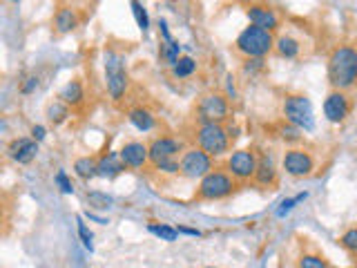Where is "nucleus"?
I'll return each instance as SVG.
<instances>
[{"label": "nucleus", "instance_id": "nucleus-15", "mask_svg": "<svg viewBox=\"0 0 357 268\" xmlns=\"http://www.w3.org/2000/svg\"><path fill=\"white\" fill-rule=\"evenodd\" d=\"M119 155L123 159L125 168L130 170H143L150 164V148L143 141H128L123 143V148L119 150Z\"/></svg>", "mask_w": 357, "mask_h": 268}, {"label": "nucleus", "instance_id": "nucleus-19", "mask_svg": "<svg viewBox=\"0 0 357 268\" xmlns=\"http://www.w3.org/2000/svg\"><path fill=\"white\" fill-rule=\"evenodd\" d=\"M125 164L119 152H105L99 157V177L101 179H117L125 173Z\"/></svg>", "mask_w": 357, "mask_h": 268}, {"label": "nucleus", "instance_id": "nucleus-20", "mask_svg": "<svg viewBox=\"0 0 357 268\" xmlns=\"http://www.w3.org/2000/svg\"><path fill=\"white\" fill-rule=\"evenodd\" d=\"M128 121L136 127L139 132H152L156 127V116L148 110V107H132V110L128 112Z\"/></svg>", "mask_w": 357, "mask_h": 268}, {"label": "nucleus", "instance_id": "nucleus-30", "mask_svg": "<svg viewBox=\"0 0 357 268\" xmlns=\"http://www.w3.org/2000/svg\"><path fill=\"white\" fill-rule=\"evenodd\" d=\"M277 134L283 143H299L301 141V130H297V127L290 123H281L277 127Z\"/></svg>", "mask_w": 357, "mask_h": 268}, {"label": "nucleus", "instance_id": "nucleus-5", "mask_svg": "<svg viewBox=\"0 0 357 268\" xmlns=\"http://www.w3.org/2000/svg\"><path fill=\"white\" fill-rule=\"evenodd\" d=\"M237 190V181L226 168H215L213 173L206 175L199 181L194 199L197 201H224L228 197H233V192Z\"/></svg>", "mask_w": 357, "mask_h": 268}, {"label": "nucleus", "instance_id": "nucleus-39", "mask_svg": "<svg viewBox=\"0 0 357 268\" xmlns=\"http://www.w3.org/2000/svg\"><path fill=\"white\" fill-rule=\"evenodd\" d=\"M29 136L34 139L36 143L45 141V136H47V130H45V125H31V127H29Z\"/></svg>", "mask_w": 357, "mask_h": 268}, {"label": "nucleus", "instance_id": "nucleus-28", "mask_svg": "<svg viewBox=\"0 0 357 268\" xmlns=\"http://www.w3.org/2000/svg\"><path fill=\"white\" fill-rule=\"evenodd\" d=\"M88 203L92 208H97V210H105V208H110L114 199L108 195V192H101V190H88V195H85Z\"/></svg>", "mask_w": 357, "mask_h": 268}, {"label": "nucleus", "instance_id": "nucleus-38", "mask_svg": "<svg viewBox=\"0 0 357 268\" xmlns=\"http://www.w3.org/2000/svg\"><path fill=\"white\" fill-rule=\"evenodd\" d=\"M226 96H228V101H237V96H239L233 74H228V77H226Z\"/></svg>", "mask_w": 357, "mask_h": 268}, {"label": "nucleus", "instance_id": "nucleus-41", "mask_svg": "<svg viewBox=\"0 0 357 268\" xmlns=\"http://www.w3.org/2000/svg\"><path fill=\"white\" fill-rule=\"evenodd\" d=\"M226 130H228V134H230V139H233V141L239 136V125H226Z\"/></svg>", "mask_w": 357, "mask_h": 268}, {"label": "nucleus", "instance_id": "nucleus-34", "mask_svg": "<svg viewBox=\"0 0 357 268\" xmlns=\"http://www.w3.org/2000/svg\"><path fill=\"white\" fill-rule=\"evenodd\" d=\"M156 173L161 175H181V164H178V159H165V161H159V164L152 166Z\"/></svg>", "mask_w": 357, "mask_h": 268}, {"label": "nucleus", "instance_id": "nucleus-21", "mask_svg": "<svg viewBox=\"0 0 357 268\" xmlns=\"http://www.w3.org/2000/svg\"><path fill=\"white\" fill-rule=\"evenodd\" d=\"M275 54L286 61H295L301 54V40L290 34H281L275 40Z\"/></svg>", "mask_w": 357, "mask_h": 268}, {"label": "nucleus", "instance_id": "nucleus-14", "mask_svg": "<svg viewBox=\"0 0 357 268\" xmlns=\"http://www.w3.org/2000/svg\"><path fill=\"white\" fill-rule=\"evenodd\" d=\"M38 145L31 136H16L7 143L5 155L9 161H14L16 166H29L31 161L38 157Z\"/></svg>", "mask_w": 357, "mask_h": 268}, {"label": "nucleus", "instance_id": "nucleus-45", "mask_svg": "<svg viewBox=\"0 0 357 268\" xmlns=\"http://www.w3.org/2000/svg\"><path fill=\"white\" fill-rule=\"evenodd\" d=\"M355 268H357V266H355Z\"/></svg>", "mask_w": 357, "mask_h": 268}, {"label": "nucleus", "instance_id": "nucleus-2", "mask_svg": "<svg viewBox=\"0 0 357 268\" xmlns=\"http://www.w3.org/2000/svg\"><path fill=\"white\" fill-rule=\"evenodd\" d=\"M275 40L277 36L270 34V31L248 25L239 31V36L235 40V49L244 58H266L268 54L275 52Z\"/></svg>", "mask_w": 357, "mask_h": 268}, {"label": "nucleus", "instance_id": "nucleus-16", "mask_svg": "<svg viewBox=\"0 0 357 268\" xmlns=\"http://www.w3.org/2000/svg\"><path fill=\"white\" fill-rule=\"evenodd\" d=\"M277 177H279V168H277L275 157H272V152H261L255 181L259 186L270 188V186H277Z\"/></svg>", "mask_w": 357, "mask_h": 268}, {"label": "nucleus", "instance_id": "nucleus-17", "mask_svg": "<svg viewBox=\"0 0 357 268\" xmlns=\"http://www.w3.org/2000/svg\"><path fill=\"white\" fill-rule=\"evenodd\" d=\"M81 25V14L76 7L72 5H60L54 14V29L56 34H72Z\"/></svg>", "mask_w": 357, "mask_h": 268}, {"label": "nucleus", "instance_id": "nucleus-35", "mask_svg": "<svg viewBox=\"0 0 357 268\" xmlns=\"http://www.w3.org/2000/svg\"><path fill=\"white\" fill-rule=\"evenodd\" d=\"M76 226H78V237H81L83 246H85L88 251H94V244H92L94 235H92V230L88 228L85 219H83V217H76Z\"/></svg>", "mask_w": 357, "mask_h": 268}, {"label": "nucleus", "instance_id": "nucleus-4", "mask_svg": "<svg viewBox=\"0 0 357 268\" xmlns=\"http://www.w3.org/2000/svg\"><path fill=\"white\" fill-rule=\"evenodd\" d=\"M105 88L114 103L125 99V94L130 90V74L125 68L123 56L117 49H105Z\"/></svg>", "mask_w": 357, "mask_h": 268}, {"label": "nucleus", "instance_id": "nucleus-37", "mask_svg": "<svg viewBox=\"0 0 357 268\" xmlns=\"http://www.w3.org/2000/svg\"><path fill=\"white\" fill-rule=\"evenodd\" d=\"M38 85H40V79H38V74H29V77H25L23 81H20V94H34L38 90Z\"/></svg>", "mask_w": 357, "mask_h": 268}, {"label": "nucleus", "instance_id": "nucleus-24", "mask_svg": "<svg viewBox=\"0 0 357 268\" xmlns=\"http://www.w3.org/2000/svg\"><path fill=\"white\" fill-rule=\"evenodd\" d=\"M172 70V77L176 79V81H183V79H190L192 74L199 70V63H197V58H192V56H181L176 61V65L174 68H170Z\"/></svg>", "mask_w": 357, "mask_h": 268}, {"label": "nucleus", "instance_id": "nucleus-11", "mask_svg": "<svg viewBox=\"0 0 357 268\" xmlns=\"http://www.w3.org/2000/svg\"><path fill=\"white\" fill-rule=\"evenodd\" d=\"M353 112V99L349 92H340V90H331L324 99V116L326 121L333 125H340L351 116Z\"/></svg>", "mask_w": 357, "mask_h": 268}, {"label": "nucleus", "instance_id": "nucleus-1", "mask_svg": "<svg viewBox=\"0 0 357 268\" xmlns=\"http://www.w3.org/2000/svg\"><path fill=\"white\" fill-rule=\"evenodd\" d=\"M326 74L333 90H353L357 85V47L351 42L333 47L326 61Z\"/></svg>", "mask_w": 357, "mask_h": 268}, {"label": "nucleus", "instance_id": "nucleus-3", "mask_svg": "<svg viewBox=\"0 0 357 268\" xmlns=\"http://www.w3.org/2000/svg\"><path fill=\"white\" fill-rule=\"evenodd\" d=\"M192 139H194V145L201 148L204 152L213 159L224 157L230 150V145H233V139H230L226 125L222 123H197Z\"/></svg>", "mask_w": 357, "mask_h": 268}, {"label": "nucleus", "instance_id": "nucleus-9", "mask_svg": "<svg viewBox=\"0 0 357 268\" xmlns=\"http://www.w3.org/2000/svg\"><path fill=\"white\" fill-rule=\"evenodd\" d=\"M178 164H181V177L185 179H199L201 181L206 175H210L213 170L217 168L215 166V159L206 155L201 148H188L185 152L178 159Z\"/></svg>", "mask_w": 357, "mask_h": 268}, {"label": "nucleus", "instance_id": "nucleus-42", "mask_svg": "<svg viewBox=\"0 0 357 268\" xmlns=\"http://www.w3.org/2000/svg\"><path fill=\"white\" fill-rule=\"evenodd\" d=\"M85 217H88V219H92V221H99V223H108V219L97 217V214H92V212H85Z\"/></svg>", "mask_w": 357, "mask_h": 268}, {"label": "nucleus", "instance_id": "nucleus-29", "mask_svg": "<svg viewBox=\"0 0 357 268\" xmlns=\"http://www.w3.org/2000/svg\"><path fill=\"white\" fill-rule=\"evenodd\" d=\"M306 199H308V192H299V195H295V197H288V199H283V201L279 203V208L275 210V214H277L279 219H283V217H286L288 212H292V210H295V208L299 206L301 201H306Z\"/></svg>", "mask_w": 357, "mask_h": 268}, {"label": "nucleus", "instance_id": "nucleus-32", "mask_svg": "<svg viewBox=\"0 0 357 268\" xmlns=\"http://www.w3.org/2000/svg\"><path fill=\"white\" fill-rule=\"evenodd\" d=\"M130 7H132V14H134V18H136V25H139V29L145 34V31L150 29V16H148V9H145L141 3H132Z\"/></svg>", "mask_w": 357, "mask_h": 268}, {"label": "nucleus", "instance_id": "nucleus-6", "mask_svg": "<svg viewBox=\"0 0 357 268\" xmlns=\"http://www.w3.org/2000/svg\"><path fill=\"white\" fill-rule=\"evenodd\" d=\"M281 114L286 123L295 125L301 132L315 130V110L306 94H286L281 103Z\"/></svg>", "mask_w": 357, "mask_h": 268}, {"label": "nucleus", "instance_id": "nucleus-13", "mask_svg": "<svg viewBox=\"0 0 357 268\" xmlns=\"http://www.w3.org/2000/svg\"><path fill=\"white\" fill-rule=\"evenodd\" d=\"M246 16L253 27L270 31V34H275L281 27V18L277 14V9H272L270 5H264V3H250L246 7Z\"/></svg>", "mask_w": 357, "mask_h": 268}, {"label": "nucleus", "instance_id": "nucleus-8", "mask_svg": "<svg viewBox=\"0 0 357 268\" xmlns=\"http://www.w3.org/2000/svg\"><path fill=\"white\" fill-rule=\"evenodd\" d=\"M257 166H259V152L255 148H239L235 152H230L226 159V170L237 184H246V181L255 179L257 175Z\"/></svg>", "mask_w": 357, "mask_h": 268}, {"label": "nucleus", "instance_id": "nucleus-36", "mask_svg": "<svg viewBox=\"0 0 357 268\" xmlns=\"http://www.w3.org/2000/svg\"><path fill=\"white\" fill-rule=\"evenodd\" d=\"M54 184L60 188L63 195H74V184H72V179L67 177L65 170H58L56 177H54Z\"/></svg>", "mask_w": 357, "mask_h": 268}, {"label": "nucleus", "instance_id": "nucleus-33", "mask_svg": "<svg viewBox=\"0 0 357 268\" xmlns=\"http://www.w3.org/2000/svg\"><path fill=\"white\" fill-rule=\"evenodd\" d=\"M266 68V61L264 58H246L244 63H241V72H244V77H257L259 72H264Z\"/></svg>", "mask_w": 357, "mask_h": 268}, {"label": "nucleus", "instance_id": "nucleus-31", "mask_svg": "<svg viewBox=\"0 0 357 268\" xmlns=\"http://www.w3.org/2000/svg\"><path fill=\"white\" fill-rule=\"evenodd\" d=\"M340 246H342V249H344L346 253L357 255V226H351V228H346V230L342 232Z\"/></svg>", "mask_w": 357, "mask_h": 268}, {"label": "nucleus", "instance_id": "nucleus-23", "mask_svg": "<svg viewBox=\"0 0 357 268\" xmlns=\"http://www.w3.org/2000/svg\"><path fill=\"white\" fill-rule=\"evenodd\" d=\"M45 116H47V121L54 125V127H58V125H63V123H67L69 121V116H72V110L69 107L63 103L60 99H56V101H51V103H47V107H45Z\"/></svg>", "mask_w": 357, "mask_h": 268}, {"label": "nucleus", "instance_id": "nucleus-44", "mask_svg": "<svg viewBox=\"0 0 357 268\" xmlns=\"http://www.w3.org/2000/svg\"><path fill=\"white\" fill-rule=\"evenodd\" d=\"M208 268H213V266H208Z\"/></svg>", "mask_w": 357, "mask_h": 268}, {"label": "nucleus", "instance_id": "nucleus-43", "mask_svg": "<svg viewBox=\"0 0 357 268\" xmlns=\"http://www.w3.org/2000/svg\"><path fill=\"white\" fill-rule=\"evenodd\" d=\"M331 268H338V266H331Z\"/></svg>", "mask_w": 357, "mask_h": 268}, {"label": "nucleus", "instance_id": "nucleus-18", "mask_svg": "<svg viewBox=\"0 0 357 268\" xmlns=\"http://www.w3.org/2000/svg\"><path fill=\"white\" fill-rule=\"evenodd\" d=\"M58 99L65 103L69 110H76V107L85 105V85L81 79H72L63 85V90L58 94Z\"/></svg>", "mask_w": 357, "mask_h": 268}, {"label": "nucleus", "instance_id": "nucleus-25", "mask_svg": "<svg viewBox=\"0 0 357 268\" xmlns=\"http://www.w3.org/2000/svg\"><path fill=\"white\" fill-rule=\"evenodd\" d=\"M159 54H161V58L165 61V65L174 68V65H176V61L181 58V42H178L176 38L170 40V42H163V40H161Z\"/></svg>", "mask_w": 357, "mask_h": 268}, {"label": "nucleus", "instance_id": "nucleus-22", "mask_svg": "<svg viewBox=\"0 0 357 268\" xmlns=\"http://www.w3.org/2000/svg\"><path fill=\"white\" fill-rule=\"evenodd\" d=\"M74 175L83 181L99 177V157H78L74 161Z\"/></svg>", "mask_w": 357, "mask_h": 268}, {"label": "nucleus", "instance_id": "nucleus-12", "mask_svg": "<svg viewBox=\"0 0 357 268\" xmlns=\"http://www.w3.org/2000/svg\"><path fill=\"white\" fill-rule=\"evenodd\" d=\"M150 148V164H159V161H165V159H181L178 155H183L185 152V143H183V139H178V136H154L152 141L148 143Z\"/></svg>", "mask_w": 357, "mask_h": 268}, {"label": "nucleus", "instance_id": "nucleus-26", "mask_svg": "<svg viewBox=\"0 0 357 268\" xmlns=\"http://www.w3.org/2000/svg\"><path fill=\"white\" fill-rule=\"evenodd\" d=\"M148 230L154 235V237H159V239H163V242H176V239H178V230H176V226H170V223L150 221V223H148Z\"/></svg>", "mask_w": 357, "mask_h": 268}, {"label": "nucleus", "instance_id": "nucleus-27", "mask_svg": "<svg viewBox=\"0 0 357 268\" xmlns=\"http://www.w3.org/2000/svg\"><path fill=\"white\" fill-rule=\"evenodd\" d=\"M297 268H331L329 260L317 253H304L297 260Z\"/></svg>", "mask_w": 357, "mask_h": 268}, {"label": "nucleus", "instance_id": "nucleus-7", "mask_svg": "<svg viewBox=\"0 0 357 268\" xmlns=\"http://www.w3.org/2000/svg\"><path fill=\"white\" fill-rule=\"evenodd\" d=\"M197 123H222L230 121V101L224 92H206L197 103Z\"/></svg>", "mask_w": 357, "mask_h": 268}, {"label": "nucleus", "instance_id": "nucleus-10", "mask_svg": "<svg viewBox=\"0 0 357 268\" xmlns=\"http://www.w3.org/2000/svg\"><path fill=\"white\" fill-rule=\"evenodd\" d=\"M281 168L295 179L310 177L315 170V157L304 148H288L281 157Z\"/></svg>", "mask_w": 357, "mask_h": 268}, {"label": "nucleus", "instance_id": "nucleus-40", "mask_svg": "<svg viewBox=\"0 0 357 268\" xmlns=\"http://www.w3.org/2000/svg\"><path fill=\"white\" fill-rule=\"evenodd\" d=\"M178 235H190V237H201V230L199 228H188V226H176Z\"/></svg>", "mask_w": 357, "mask_h": 268}]
</instances>
